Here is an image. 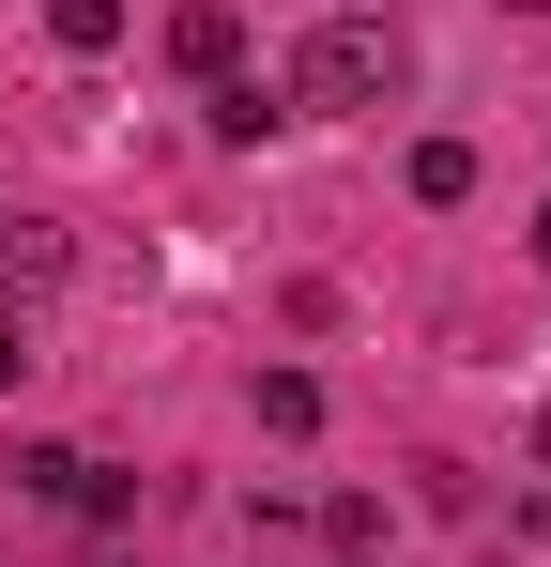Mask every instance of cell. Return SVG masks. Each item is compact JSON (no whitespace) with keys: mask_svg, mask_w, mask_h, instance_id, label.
<instances>
[{"mask_svg":"<svg viewBox=\"0 0 551 567\" xmlns=\"http://www.w3.org/2000/svg\"><path fill=\"white\" fill-rule=\"evenodd\" d=\"M414 199H475V138H414Z\"/></svg>","mask_w":551,"mask_h":567,"instance_id":"6","label":"cell"},{"mask_svg":"<svg viewBox=\"0 0 551 567\" xmlns=\"http://www.w3.org/2000/svg\"><path fill=\"white\" fill-rule=\"evenodd\" d=\"M15 383H31V338H15V307H0V399H15Z\"/></svg>","mask_w":551,"mask_h":567,"instance_id":"9","label":"cell"},{"mask_svg":"<svg viewBox=\"0 0 551 567\" xmlns=\"http://www.w3.org/2000/svg\"><path fill=\"white\" fill-rule=\"evenodd\" d=\"M261 430H322V383H306V369H261Z\"/></svg>","mask_w":551,"mask_h":567,"instance_id":"8","label":"cell"},{"mask_svg":"<svg viewBox=\"0 0 551 567\" xmlns=\"http://www.w3.org/2000/svg\"><path fill=\"white\" fill-rule=\"evenodd\" d=\"M169 62L199 78V93H215V78H246V16H230V0H184V16H169Z\"/></svg>","mask_w":551,"mask_h":567,"instance_id":"2","label":"cell"},{"mask_svg":"<svg viewBox=\"0 0 551 567\" xmlns=\"http://www.w3.org/2000/svg\"><path fill=\"white\" fill-rule=\"evenodd\" d=\"M46 31H62L77 62H107V47H123V0H46Z\"/></svg>","mask_w":551,"mask_h":567,"instance_id":"5","label":"cell"},{"mask_svg":"<svg viewBox=\"0 0 551 567\" xmlns=\"http://www.w3.org/2000/svg\"><path fill=\"white\" fill-rule=\"evenodd\" d=\"M322 537L337 553H383V491H322Z\"/></svg>","mask_w":551,"mask_h":567,"instance_id":"7","label":"cell"},{"mask_svg":"<svg viewBox=\"0 0 551 567\" xmlns=\"http://www.w3.org/2000/svg\"><path fill=\"white\" fill-rule=\"evenodd\" d=\"M62 277V230H46V215H15V199H0V291H46Z\"/></svg>","mask_w":551,"mask_h":567,"instance_id":"3","label":"cell"},{"mask_svg":"<svg viewBox=\"0 0 551 567\" xmlns=\"http://www.w3.org/2000/svg\"><path fill=\"white\" fill-rule=\"evenodd\" d=\"M398 93V31L383 16H322L306 62H291V107H383Z\"/></svg>","mask_w":551,"mask_h":567,"instance_id":"1","label":"cell"},{"mask_svg":"<svg viewBox=\"0 0 551 567\" xmlns=\"http://www.w3.org/2000/svg\"><path fill=\"white\" fill-rule=\"evenodd\" d=\"M521 246H537V261H551V199H537V230H521Z\"/></svg>","mask_w":551,"mask_h":567,"instance_id":"10","label":"cell"},{"mask_svg":"<svg viewBox=\"0 0 551 567\" xmlns=\"http://www.w3.org/2000/svg\"><path fill=\"white\" fill-rule=\"evenodd\" d=\"M506 16H551V0H506Z\"/></svg>","mask_w":551,"mask_h":567,"instance_id":"11","label":"cell"},{"mask_svg":"<svg viewBox=\"0 0 551 567\" xmlns=\"http://www.w3.org/2000/svg\"><path fill=\"white\" fill-rule=\"evenodd\" d=\"M199 107H215V138H276V123H291V93H261V78H215Z\"/></svg>","mask_w":551,"mask_h":567,"instance_id":"4","label":"cell"}]
</instances>
